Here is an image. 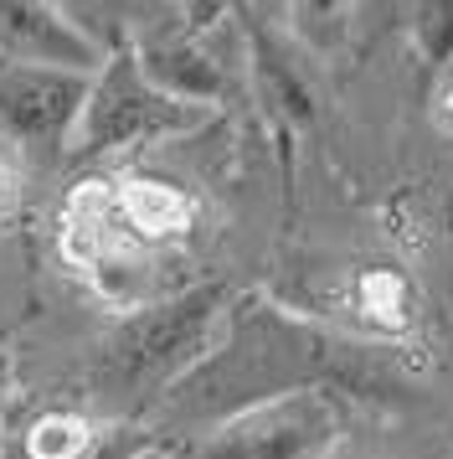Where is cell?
Listing matches in <instances>:
<instances>
[{"instance_id":"6da1fadb","label":"cell","mask_w":453,"mask_h":459,"mask_svg":"<svg viewBox=\"0 0 453 459\" xmlns=\"http://www.w3.org/2000/svg\"><path fill=\"white\" fill-rule=\"evenodd\" d=\"M381 377L376 356L346 335L309 325L258 294L232 299L222 335L191 372L160 393V423L170 429H217L226 418L288 393H361Z\"/></svg>"},{"instance_id":"7a4b0ae2","label":"cell","mask_w":453,"mask_h":459,"mask_svg":"<svg viewBox=\"0 0 453 459\" xmlns=\"http://www.w3.org/2000/svg\"><path fill=\"white\" fill-rule=\"evenodd\" d=\"M232 310L226 284H191L181 294H165L155 305L119 320L114 335L103 341L98 372L124 393H170L222 335V320Z\"/></svg>"},{"instance_id":"3957f363","label":"cell","mask_w":453,"mask_h":459,"mask_svg":"<svg viewBox=\"0 0 453 459\" xmlns=\"http://www.w3.org/2000/svg\"><path fill=\"white\" fill-rule=\"evenodd\" d=\"M201 125H206V108L160 93L140 73L134 47H114L108 63L93 73V88H88V104L78 114L67 160H98V155H114V150H140V145H155V140L191 134Z\"/></svg>"},{"instance_id":"277c9868","label":"cell","mask_w":453,"mask_h":459,"mask_svg":"<svg viewBox=\"0 0 453 459\" xmlns=\"http://www.w3.org/2000/svg\"><path fill=\"white\" fill-rule=\"evenodd\" d=\"M346 413L335 393H288L206 429L185 459H325L340 444Z\"/></svg>"},{"instance_id":"5b68a950","label":"cell","mask_w":453,"mask_h":459,"mask_svg":"<svg viewBox=\"0 0 453 459\" xmlns=\"http://www.w3.org/2000/svg\"><path fill=\"white\" fill-rule=\"evenodd\" d=\"M88 88H93V78H82V73L0 57V134L16 140L26 155L57 160L73 145Z\"/></svg>"},{"instance_id":"8992f818","label":"cell","mask_w":453,"mask_h":459,"mask_svg":"<svg viewBox=\"0 0 453 459\" xmlns=\"http://www.w3.org/2000/svg\"><path fill=\"white\" fill-rule=\"evenodd\" d=\"M0 57L93 78L108 63V47L78 22V11L47 0H0Z\"/></svg>"},{"instance_id":"52a82bcc","label":"cell","mask_w":453,"mask_h":459,"mask_svg":"<svg viewBox=\"0 0 453 459\" xmlns=\"http://www.w3.org/2000/svg\"><path fill=\"white\" fill-rule=\"evenodd\" d=\"M134 253L140 243L119 222L114 181H82L62 212V258L82 273H103L108 264H129Z\"/></svg>"},{"instance_id":"ba28073f","label":"cell","mask_w":453,"mask_h":459,"mask_svg":"<svg viewBox=\"0 0 453 459\" xmlns=\"http://www.w3.org/2000/svg\"><path fill=\"white\" fill-rule=\"evenodd\" d=\"M134 63L150 83L181 99V104H196V108H211L217 99L226 93V73L222 63L196 47L191 37H150V42L134 47Z\"/></svg>"},{"instance_id":"9c48e42d","label":"cell","mask_w":453,"mask_h":459,"mask_svg":"<svg viewBox=\"0 0 453 459\" xmlns=\"http://www.w3.org/2000/svg\"><path fill=\"white\" fill-rule=\"evenodd\" d=\"M114 202H119L124 232L140 248L175 243V238H185V232L196 228V202L175 181H160V176H129V181H119Z\"/></svg>"},{"instance_id":"30bf717a","label":"cell","mask_w":453,"mask_h":459,"mask_svg":"<svg viewBox=\"0 0 453 459\" xmlns=\"http://www.w3.org/2000/svg\"><path fill=\"white\" fill-rule=\"evenodd\" d=\"M346 305L355 310V320L376 335H407L412 320H417V294H412V279L391 264H371V269H355L346 284Z\"/></svg>"},{"instance_id":"8fae6325","label":"cell","mask_w":453,"mask_h":459,"mask_svg":"<svg viewBox=\"0 0 453 459\" xmlns=\"http://www.w3.org/2000/svg\"><path fill=\"white\" fill-rule=\"evenodd\" d=\"M98 429L78 413H41L26 429V455L31 459H88Z\"/></svg>"},{"instance_id":"7c38bea8","label":"cell","mask_w":453,"mask_h":459,"mask_svg":"<svg viewBox=\"0 0 453 459\" xmlns=\"http://www.w3.org/2000/svg\"><path fill=\"white\" fill-rule=\"evenodd\" d=\"M417 47H423V57L428 67H449L453 63V5H423L417 11Z\"/></svg>"},{"instance_id":"4fadbf2b","label":"cell","mask_w":453,"mask_h":459,"mask_svg":"<svg viewBox=\"0 0 453 459\" xmlns=\"http://www.w3.org/2000/svg\"><path fill=\"white\" fill-rule=\"evenodd\" d=\"M21 212V170L11 155H0V228Z\"/></svg>"},{"instance_id":"5bb4252c","label":"cell","mask_w":453,"mask_h":459,"mask_svg":"<svg viewBox=\"0 0 453 459\" xmlns=\"http://www.w3.org/2000/svg\"><path fill=\"white\" fill-rule=\"evenodd\" d=\"M432 125L443 129V134H453V83L438 88V99H432Z\"/></svg>"},{"instance_id":"9a60e30c","label":"cell","mask_w":453,"mask_h":459,"mask_svg":"<svg viewBox=\"0 0 453 459\" xmlns=\"http://www.w3.org/2000/svg\"><path fill=\"white\" fill-rule=\"evenodd\" d=\"M0 434H5V403H0Z\"/></svg>"}]
</instances>
